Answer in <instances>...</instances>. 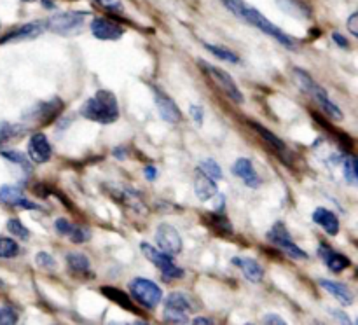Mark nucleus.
<instances>
[{
  "label": "nucleus",
  "mask_w": 358,
  "mask_h": 325,
  "mask_svg": "<svg viewBox=\"0 0 358 325\" xmlns=\"http://www.w3.org/2000/svg\"><path fill=\"white\" fill-rule=\"evenodd\" d=\"M80 114L86 119L100 124H110L119 117V105L117 98L110 91H98L94 96H91L80 108Z\"/></svg>",
  "instance_id": "1"
},
{
  "label": "nucleus",
  "mask_w": 358,
  "mask_h": 325,
  "mask_svg": "<svg viewBox=\"0 0 358 325\" xmlns=\"http://www.w3.org/2000/svg\"><path fill=\"white\" fill-rule=\"evenodd\" d=\"M294 82L297 84V87H299L303 93L310 94V96L317 101L318 107H320L329 117L336 119V121H341L343 119L341 108H339L338 105L329 98L327 91H325L320 84H317L313 79H311L310 73L304 72V70L301 68H294Z\"/></svg>",
  "instance_id": "2"
},
{
  "label": "nucleus",
  "mask_w": 358,
  "mask_h": 325,
  "mask_svg": "<svg viewBox=\"0 0 358 325\" xmlns=\"http://www.w3.org/2000/svg\"><path fill=\"white\" fill-rule=\"evenodd\" d=\"M240 20L247 21L248 24H252V27L259 28L261 31H264L266 35H269V37L276 38V41L280 42V44H283L285 48L292 49V51H296L297 49V44L296 41H294L292 37H290L289 34H285V31L282 30L280 27H276L275 23H271V21L268 20V17L264 16V14L261 13V10L254 9V7H250L247 3V7L243 9V13H241V17Z\"/></svg>",
  "instance_id": "3"
},
{
  "label": "nucleus",
  "mask_w": 358,
  "mask_h": 325,
  "mask_svg": "<svg viewBox=\"0 0 358 325\" xmlns=\"http://www.w3.org/2000/svg\"><path fill=\"white\" fill-rule=\"evenodd\" d=\"M129 292H131L133 299H135L140 306L147 308V310H156L157 304L163 301V292H161L159 285L154 283L152 280H131V282H129Z\"/></svg>",
  "instance_id": "4"
},
{
  "label": "nucleus",
  "mask_w": 358,
  "mask_h": 325,
  "mask_svg": "<svg viewBox=\"0 0 358 325\" xmlns=\"http://www.w3.org/2000/svg\"><path fill=\"white\" fill-rule=\"evenodd\" d=\"M199 66H201L203 72L213 80V84H215L227 98H231V100L236 101V103H243V93H241L240 87H238L236 82L233 80V77H231L226 70L219 68V66H213L205 62H199Z\"/></svg>",
  "instance_id": "5"
},
{
  "label": "nucleus",
  "mask_w": 358,
  "mask_h": 325,
  "mask_svg": "<svg viewBox=\"0 0 358 325\" xmlns=\"http://www.w3.org/2000/svg\"><path fill=\"white\" fill-rule=\"evenodd\" d=\"M87 13H77V10H69V13H59L55 14L52 17H49L45 23H48V28L55 34L59 35H69L76 34L83 28L84 21H86Z\"/></svg>",
  "instance_id": "6"
},
{
  "label": "nucleus",
  "mask_w": 358,
  "mask_h": 325,
  "mask_svg": "<svg viewBox=\"0 0 358 325\" xmlns=\"http://www.w3.org/2000/svg\"><path fill=\"white\" fill-rule=\"evenodd\" d=\"M140 248H142L143 255H145L154 266H157V268L161 269L164 278H182V276H184V271H182L178 266H175L170 254H166V252L159 250V248L152 247V245L149 243H142Z\"/></svg>",
  "instance_id": "7"
},
{
  "label": "nucleus",
  "mask_w": 358,
  "mask_h": 325,
  "mask_svg": "<svg viewBox=\"0 0 358 325\" xmlns=\"http://www.w3.org/2000/svg\"><path fill=\"white\" fill-rule=\"evenodd\" d=\"M268 240H269V243H273L275 247H278L280 250L285 252L289 257L297 259V261H301V259H308L306 252L294 243L292 238H290V234H289V231H287V227L283 226V222H276L275 226L271 227V231L268 233Z\"/></svg>",
  "instance_id": "8"
},
{
  "label": "nucleus",
  "mask_w": 358,
  "mask_h": 325,
  "mask_svg": "<svg viewBox=\"0 0 358 325\" xmlns=\"http://www.w3.org/2000/svg\"><path fill=\"white\" fill-rule=\"evenodd\" d=\"M156 241L159 250L166 252V254L170 255L180 254L182 247H184L182 236L178 234V231L175 229L173 226H170V224H161V226H157Z\"/></svg>",
  "instance_id": "9"
},
{
  "label": "nucleus",
  "mask_w": 358,
  "mask_h": 325,
  "mask_svg": "<svg viewBox=\"0 0 358 325\" xmlns=\"http://www.w3.org/2000/svg\"><path fill=\"white\" fill-rule=\"evenodd\" d=\"M51 143H49L48 136L44 133H34L28 142V156L34 163L37 164H44L51 159Z\"/></svg>",
  "instance_id": "10"
},
{
  "label": "nucleus",
  "mask_w": 358,
  "mask_h": 325,
  "mask_svg": "<svg viewBox=\"0 0 358 325\" xmlns=\"http://www.w3.org/2000/svg\"><path fill=\"white\" fill-rule=\"evenodd\" d=\"M91 34L100 41H117L122 37L124 30L115 21L105 20V17H94L91 21Z\"/></svg>",
  "instance_id": "11"
},
{
  "label": "nucleus",
  "mask_w": 358,
  "mask_h": 325,
  "mask_svg": "<svg viewBox=\"0 0 358 325\" xmlns=\"http://www.w3.org/2000/svg\"><path fill=\"white\" fill-rule=\"evenodd\" d=\"M0 203L9 206H16V208H23V210L41 208L37 203L28 199L20 187H13V185H3V187L0 189Z\"/></svg>",
  "instance_id": "12"
},
{
  "label": "nucleus",
  "mask_w": 358,
  "mask_h": 325,
  "mask_svg": "<svg viewBox=\"0 0 358 325\" xmlns=\"http://www.w3.org/2000/svg\"><path fill=\"white\" fill-rule=\"evenodd\" d=\"M154 100H156V107L159 110L161 119H164L166 122L170 124H175V122H180L182 114H180V108L175 105V101L168 96L164 91H159L154 87Z\"/></svg>",
  "instance_id": "13"
},
{
  "label": "nucleus",
  "mask_w": 358,
  "mask_h": 325,
  "mask_svg": "<svg viewBox=\"0 0 358 325\" xmlns=\"http://www.w3.org/2000/svg\"><path fill=\"white\" fill-rule=\"evenodd\" d=\"M233 173L243 182L247 187L252 189H257L261 185V178H259L257 171H255L254 164H252L250 159L247 157H240V159L234 161L233 164Z\"/></svg>",
  "instance_id": "14"
},
{
  "label": "nucleus",
  "mask_w": 358,
  "mask_h": 325,
  "mask_svg": "<svg viewBox=\"0 0 358 325\" xmlns=\"http://www.w3.org/2000/svg\"><path fill=\"white\" fill-rule=\"evenodd\" d=\"M55 229L62 236L70 238L73 243H84V241L90 240V231L86 227L76 226L70 220H66L65 217H59V219L55 220Z\"/></svg>",
  "instance_id": "15"
},
{
  "label": "nucleus",
  "mask_w": 358,
  "mask_h": 325,
  "mask_svg": "<svg viewBox=\"0 0 358 325\" xmlns=\"http://www.w3.org/2000/svg\"><path fill=\"white\" fill-rule=\"evenodd\" d=\"M62 110V103L59 100L52 101H42V103L35 105L30 112L27 114V119H30L31 122H49L55 119V115Z\"/></svg>",
  "instance_id": "16"
},
{
  "label": "nucleus",
  "mask_w": 358,
  "mask_h": 325,
  "mask_svg": "<svg viewBox=\"0 0 358 325\" xmlns=\"http://www.w3.org/2000/svg\"><path fill=\"white\" fill-rule=\"evenodd\" d=\"M194 192H196V196L201 199V201H208L210 198L217 196V192H219V187H217L215 180H213L212 177H208V175H206L201 168H198V170H196Z\"/></svg>",
  "instance_id": "17"
},
{
  "label": "nucleus",
  "mask_w": 358,
  "mask_h": 325,
  "mask_svg": "<svg viewBox=\"0 0 358 325\" xmlns=\"http://www.w3.org/2000/svg\"><path fill=\"white\" fill-rule=\"evenodd\" d=\"M318 255H320V259L324 261V264L334 273L345 271V269L348 268L350 264H352V262H350V259L346 257V255L339 254V252H336L334 248L327 247V245H320Z\"/></svg>",
  "instance_id": "18"
},
{
  "label": "nucleus",
  "mask_w": 358,
  "mask_h": 325,
  "mask_svg": "<svg viewBox=\"0 0 358 325\" xmlns=\"http://www.w3.org/2000/svg\"><path fill=\"white\" fill-rule=\"evenodd\" d=\"M318 283H320L322 289H325L331 296H334L343 306H350V304H353V301H355L353 292L345 285V283L332 282V280H324V278H322Z\"/></svg>",
  "instance_id": "19"
},
{
  "label": "nucleus",
  "mask_w": 358,
  "mask_h": 325,
  "mask_svg": "<svg viewBox=\"0 0 358 325\" xmlns=\"http://www.w3.org/2000/svg\"><path fill=\"white\" fill-rule=\"evenodd\" d=\"M313 222L318 224L331 236H336L339 233V219L336 217L334 212L324 208V206H320V208L313 212Z\"/></svg>",
  "instance_id": "20"
},
{
  "label": "nucleus",
  "mask_w": 358,
  "mask_h": 325,
  "mask_svg": "<svg viewBox=\"0 0 358 325\" xmlns=\"http://www.w3.org/2000/svg\"><path fill=\"white\" fill-rule=\"evenodd\" d=\"M233 264L238 266V268L241 269V273H243V275L247 276V280H250L252 283H259L262 280V276H264V269H262V266L259 264L255 259L234 257Z\"/></svg>",
  "instance_id": "21"
},
{
  "label": "nucleus",
  "mask_w": 358,
  "mask_h": 325,
  "mask_svg": "<svg viewBox=\"0 0 358 325\" xmlns=\"http://www.w3.org/2000/svg\"><path fill=\"white\" fill-rule=\"evenodd\" d=\"M66 264H69L70 271H72L73 275L91 276L90 259L84 254H76V252H72V254L66 255Z\"/></svg>",
  "instance_id": "22"
},
{
  "label": "nucleus",
  "mask_w": 358,
  "mask_h": 325,
  "mask_svg": "<svg viewBox=\"0 0 358 325\" xmlns=\"http://www.w3.org/2000/svg\"><path fill=\"white\" fill-rule=\"evenodd\" d=\"M276 2H278L280 9L285 10V13L290 14V16L299 17V20L310 17L311 14L310 7H308L304 2H301V0H276Z\"/></svg>",
  "instance_id": "23"
},
{
  "label": "nucleus",
  "mask_w": 358,
  "mask_h": 325,
  "mask_svg": "<svg viewBox=\"0 0 358 325\" xmlns=\"http://www.w3.org/2000/svg\"><path fill=\"white\" fill-rule=\"evenodd\" d=\"M45 28H48V23L45 21H34V23L23 24L21 28H17L13 35H9L7 38H34L37 35L44 34Z\"/></svg>",
  "instance_id": "24"
},
{
  "label": "nucleus",
  "mask_w": 358,
  "mask_h": 325,
  "mask_svg": "<svg viewBox=\"0 0 358 325\" xmlns=\"http://www.w3.org/2000/svg\"><path fill=\"white\" fill-rule=\"evenodd\" d=\"M164 306H171V308H178V310L184 311H192L194 310V301H192L191 296L184 292H171L170 296L164 299Z\"/></svg>",
  "instance_id": "25"
},
{
  "label": "nucleus",
  "mask_w": 358,
  "mask_h": 325,
  "mask_svg": "<svg viewBox=\"0 0 358 325\" xmlns=\"http://www.w3.org/2000/svg\"><path fill=\"white\" fill-rule=\"evenodd\" d=\"M250 124H252V128H254L255 131H257L259 135H261L262 138H264L266 142L273 147V149H276L278 152H285V143H283L282 138H278L275 133H271L268 128H264V126L259 124V122H250Z\"/></svg>",
  "instance_id": "26"
},
{
  "label": "nucleus",
  "mask_w": 358,
  "mask_h": 325,
  "mask_svg": "<svg viewBox=\"0 0 358 325\" xmlns=\"http://www.w3.org/2000/svg\"><path fill=\"white\" fill-rule=\"evenodd\" d=\"M101 292H103L108 299H112L114 303H117L119 306L126 308V310H129V311L133 310L131 297H128L124 292H121V290L114 289V287H101Z\"/></svg>",
  "instance_id": "27"
},
{
  "label": "nucleus",
  "mask_w": 358,
  "mask_h": 325,
  "mask_svg": "<svg viewBox=\"0 0 358 325\" xmlns=\"http://www.w3.org/2000/svg\"><path fill=\"white\" fill-rule=\"evenodd\" d=\"M20 254V245L13 238L0 236V259H13Z\"/></svg>",
  "instance_id": "28"
},
{
  "label": "nucleus",
  "mask_w": 358,
  "mask_h": 325,
  "mask_svg": "<svg viewBox=\"0 0 358 325\" xmlns=\"http://www.w3.org/2000/svg\"><path fill=\"white\" fill-rule=\"evenodd\" d=\"M205 48L208 49L210 52H212L215 58L222 59V62H229V63H238L240 62V58H238V55H234L231 49L227 48H222V45H213V44H205Z\"/></svg>",
  "instance_id": "29"
},
{
  "label": "nucleus",
  "mask_w": 358,
  "mask_h": 325,
  "mask_svg": "<svg viewBox=\"0 0 358 325\" xmlns=\"http://www.w3.org/2000/svg\"><path fill=\"white\" fill-rule=\"evenodd\" d=\"M164 320L171 322V324H187L189 322L187 311L178 310V308L164 306Z\"/></svg>",
  "instance_id": "30"
},
{
  "label": "nucleus",
  "mask_w": 358,
  "mask_h": 325,
  "mask_svg": "<svg viewBox=\"0 0 358 325\" xmlns=\"http://www.w3.org/2000/svg\"><path fill=\"white\" fill-rule=\"evenodd\" d=\"M199 168H201L203 171H205L208 177H212L213 180H220L222 178V168H220V164L217 163L215 159H203L201 163H199Z\"/></svg>",
  "instance_id": "31"
},
{
  "label": "nucleus",
  "mask_w": 358,
  "mask_h": 325,
  "mask_svg": "<svg viewBox=\"0 0 358 325\" xmlns=\"http://www.w3.org/2000/svg\"><path fill=\"white\" fill-rule=\"evenodd\" d=\"M23 131L24 129H21V126L13 124V122H0V143L14 138V136H17Z\"/></svg>",
  "instance_id": "32"
},
{
  "label": "nucleus",
  "mask_w": 358,
  "mask_h": 325,
  "mask_svg": "<svg viewBox=\"0 0 358 325\" xmlns=\"http://www.w3.org/2000/svg\"><path fill=\"white\" fill-rule=\"evenodd\" d=\"M7 229H9L10 234L20 238V240H28V238H30V231L27 229V226H24L20 219H10L9 222H7Z\"/></svg>",
  "instance_id": "33"
},
{
  "label": "nucleus",
  "mask_w": 358,
  "mask_h": 325,
  "mask_svg": "<svg viewBox=\"0 0 358 325\" xmlns=\"http://www.w3.org/2000/svg\"><path fill=\"white\" fill-rule=\"evenodd\" d=\"M345 178L352 185H357L358 180V171H357V161L353 156L345 157Z\"/></svg>",
  "instance_id": "34"
},
{
  "label": "nucleus",
  "mask_w": 358,
  "mask_h": 325,
  "mask_svg": "<svg viewBox=\"0 0 358 325\" xmlns=\"http://www.w3.org/2000/svg\"><path fill=\"white\" fill-rule=\"evenodd\" d=\"M0 156L6 157V159L10 161V163H16V164H20V166H24L28 171H30L28 159L23 156V154L17 152V150H2V152H0Z\"/></svg>",
  "instance_id": "35"
},
{
  "label": "nucleus",
  "mask_w": 358,
  "mask_h": 325,
  "mask_svg": "<svg viewBox=\"0 0 358 325\" xmlns=\"http://www.w3.org/2000/svg\"><path fill=\"white\" fill-rule=\"evenodd\" d=\"M35 264L42 269H51V271L56 269L55 257H52L51 254H48V252H38V254L35 255Z\"/></svg>",
  "instance_id": "36"
},
{
  "label": "nucleus",
  "mask_w": 358,
  "mask_h": 325,
  "mask_svg": "<svg viewBox=\"0 0 358 325\" xmlns=\"http://www.w3.org/2000/svg\"><path fill=\"white\" fill-rule=\"evenodd\" d=\"M212 226L217 227V229H219V233H222V234H231V233H233V226H231L229 220H227L226 217H224L220 212L213 215Z\"/></svg>",
  "instance_id": "37"
},
{
  "label": "nucleus",
  "mask_w": 358,
  "mask_h": 325,
  "mask_svg": "<svg viewBox=\"0 0 358 325\" xmlns=\"http://www.w3.org/2000/svg\"><path fill=\"white\" fill-rule=\"evenodd\" d=\"M100 7L107 9L108 13H114V14H122L124 13V3L122 0H94Z\"/></svg>",
  "instance_id": "38"
},
{
  "label": "nucleus",
  "mask_w": 358,
  "mask_h": 325,
  "mask_svg": "<svg viewBox=\"0 0 358 325\" xmlns=\"http://www.w3.org/2000/svg\"><path fill=\"white\" fill-rule=\"evenodd\" d=\"M220 2L224 3V7H226L227 10H231V13L238 17H241V13H243V9L247 7L245 0H220Z\"/></svg>",
  "instance_id": "39"
},
{
  "label": "nucleus",
  "mask_w": 358,
  "mask_h": 325,
  "mask_svg": "<svg viewBox=\"0 0 358 325\" xmlns=\"http://www.w3.org/2000/svg\"><path fill=\"white\" fill-rule=\"evenodd\" d=\"M17 322L16 311L10 308H0V325H13Z\"/></svg>",
  "instance_id": "40"
},
{
  "label": "nucleus",
  "mask_w": 358,
  "mask_h": 325,
  "mask_svg": "<svg viewBox=\"0 0 358 325\" xmlns=\"http://www.w3.org/2000/svg\"><path fill=\"white\" fill-rule=\"evenodd\" d=\"M189 114H191L192 121L196 122L198 126L203 124V119H205V110H203V107H199V105H191L189 107Z\"/></svg>",
  "instance_id": "41"
},
{
  "label": "nucleus",
  "mask_w": 358,
  "mask_h": 325,
  "mask_svg": "<svg viewBox=\"0 0 358 325\" xmlns=\"http://www.w3.org/2000/svg\"><path fill=\"white\" fill-rule=\"evenodd\" d=\"M357 21H358V14L353 13L352 16L348 17V30L352 31L353 37H357V35H358V24H357Z\"/></svg>",
  "instance_id": "42"
},
{
  "label": "nucleus",
  "mask_w": 358,
  "mask_h": 325,
  "mask_svg": "<svg viewBox=\"0 0 358 325\" xmlns=\"http://www.w3.org/2000/svg\"><path fill=\"white\" fill-rule=\"evenodd\" d=\"M264 322L266 324H285V320L280 317H276V315H268V317H264Z\"/></svg>",
  "instance_id": "43"
},
{
  "label": "nucleus",
  "mask_w": 358,
  "mask_h": 325,
  "mask_svg": "<svg viewBox=\"0 0 358 325\" xmlns=\"http://www.w3.org/2000/svg\"><path fill=\"white\" fill-rule=\"evenodd\" d=\"M332 38H334V41L338 42L339 48H346V45H348V41H346V38L343 37L341 34H338V31H336V34H332Z\"/></svg>",
  "instance_id": "44"
},
{
  "label": "nucleus",
  "mask_w": 358,
  "mask_h": 325,
  "mask_svg": "<svg viewBox=\"0 0 358 325\" xmlns=\"http://www.w3.org/2000/svg\"><path fill=\"white\" fill-rule=\"evenodd\" d=\"M157 177V171L154 166H147L145 168V178H149V180H154V178Z\"/></svg>",
  "instance_id": "45"
},
{
  "label": "nucleus",
  "mask_w": 358,
  "mask_h": 325,
  "mask_svg": "<svg viewBox=\"0 0 358 325\" xmlns=\"http://www.w3.org/2000/svg\"><path fill=\"white\" fill-rule=\"evenodd\" d=\"M194 324H213V320H210V318H205V317H199V318H194Z\"/></svg>",
  "instance_id": "46"
},
{
  "label": "nucleus",
  "mask_w": 358,
  "mask_h": 325,
  "mask_svg": "<svg viewBox=\"0 0 358 325\" xmlns=\"http://www.w3.org/2000/svg\"><path fill=\"white\" fill-rule=\"evenodd\" d=\"M42 2H44L45 9H55V2L52 0H42Z\"/></svg>",
  "instance_id": "47"
},
{
  "label": "nucleus",
  "mask_w": 358,
  "mask_h": 325,
  "mask_svg": "<svg viewBox=\"0 0 358 325\" xmlns=\"http://www.w3.org/2000/svg\"><path fill=\"white\" fill-rule=\"evenodd\" d=\"M0 287H3V282H2V278H0Z\"/></svg>",
  "instance_id": "48"
},
{
  "label": "nucleus",
  "mask_w": 358,
  "mask_h": 325,
  "mask_svg": "<svg viewBox=\"0 0 358 325\" xmlns=\"http://www.w3.org/2000/svg\"><path fill=\"white\" fill-rule=\"evenodd\" d=\"M24 2H31V0H24Z\"/></svg>",
  "instance_id": "49"
}]
</instances>
